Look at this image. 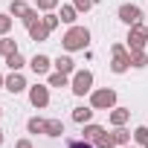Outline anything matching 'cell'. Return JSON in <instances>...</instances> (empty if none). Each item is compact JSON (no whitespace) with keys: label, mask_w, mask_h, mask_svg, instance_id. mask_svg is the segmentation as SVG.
I'll return each instance as SVG.
<instances>
[{"label":"cell","mask_w":148,"mask_h":148,"mask_svg":"<svg viewBox=\"0 0 148 148\" xmlns=\"http://www.w3.org/2000/svg\"><path fill=\"white\" fill-rule=\"evenodd\" d=\"M44 23H47V29H49V32H52V29H55V26H58V23H61V18H58V15H55V12H44Z\"/></svg>","instance_id":"obj_27"},{"label":"cell","mask_w":148,"mask_h":148,"mask_svg":"<svg viewBox=\"0 0 148 148\" xmlns=\"http://www.w3.org/2000/svg\"><path fill=\"white\" fill-rule=\"evenodd\" d=\"M44 128H47V119H41V116H32L26 122V131L29 134H44Z\"/></svg>","instance_id":"obj_22"},{"label":"cell","mask_w":148,"mask_h":148,"mask_svg":"<svg viewBox=\"0 0 148 148\" xmlns=\"http://www.w3.org/2000/svg\"><path fill=\"white\" fill-rule=\"evenodd\" d=\"M0 116H3V108H0Z\"/></svg>","instance_id":"obj_36"},{"label":"cell","mask_w":148,"mask_h":148,"mask_svg":"<svg viewBox=\"0 0 148 148\" xmlns=\"http://www.w3.org/2000/svg\"><path fill=\"white\" fill-rule=\"evenodd\" d=\"M15 148H32V142H29V139H18V142H15Z\"/></svg>","instance_id":"obj_32"},{"label":"cell","mask_w":148,"mask_h":148,"mask_svg":"<svg viewBox=\"0 0 148 148\" xmlns=\"http://www.w3.org/2000/svg\"><path fill=\"white\" fill-rule=\"evenodd\" d=\"M128 119H131V110H128V108H119V105H116V108H110V113H108V122H110L113 128L125 125Z\"/></svg>","instance_id":"obj_11"},{"label":"cell","mask_w":148,"mask_h":148,"mask_svg":"<svg viewBox=\"0 0 148 148\" xmlns=\"http://www.w3.org/2000/svg\"><path fill=\"white\" fill-rule=\"evenodd\" d=\"M29 102H32V108H47L49 105V84H35V87H29Z\"/></svg>","instance_id":"obj_7"},{"label":"cell","mask_w":148,"mask_h":148,"mask_svg":"<svg viewBox=\"0 0 148 148\" xmlns=\"http://www.w3.org/2000/svg\"><path fill=\"white\" fill-rule=\"evenodd\" d=\"M93 145H96V148H119V145H116V139H113V134H108V131H105Z\"/></svg>","instance_id":"obj_24"},{"label":"cell","mask_w":148,"mask_h":148,"mask_svg":"<svg viewBox=\"0 0 148 148\" xmlns=\"http://www.w3.org/2000/svg\"><path fill=\"white\" fill-rule=\"evenodd\" d=\"M44 134H47V136H64V122H61V119H47Z\"/></svg>","instance_id":"obj_19"},{"label":"cell","mask_w":148,"mask_h":148,"mask_svg":"<svg viewBox=\"0 0 148 148\" xmlns=\"http://www.w3.org/2000/svg\"><path fill=\"white\" fill-rule=\"evenodd\" d=\"M67 148H96V145H93V142H87V139H73Z\"/></svg>","instance_id":"obj_31"},{"label":"cell","mask_w":148,"mask_h":148,"mask_svg":"<svg viewBox=\"0 0 148 148\" xmlns=\"http://www.w3.org/2000/svg\"><path fill=\"white\" fill-rule=\"evenodd\" d=\"M35 3H38V12H52L58 6V0H35Z\"/></svg>","instance_id":"obj_29"},{"label":"cell","mask_w":148,"mask_h":148,"mask_svg":"<svg viewBox=\"0 0 148 148\" xmlns=\"http://www.w3.org/2000/svg\"><path fill=\"white\" fill-rule=\"evenodd\" d=\"M12 52H18V41H15V38H9V35H3V38H0V55L9 58Z\"/></svg>","instance_id":"obj_17"},{"label":"cell","mask_w":148,"mask_h":148,"mask_svg":"<svg viewBox=\"0 0 148 148\" xmlns=\"http://www.w3.org/2000/svg\"><path fill=\"white\" fill-rule=\"evenodd\" d=\"M35 21H38V9H29V12H26V15H23V18H21V23H23V26H26V29H29V26H32V23H35Z\"/></svg>","instance_id":"obj_28"},{"label":"cell","mask_w":148,"mask_h":148,"mask_svg":"<svg viewBox=\"0 0 148 148\" xmlns=\"http://www.w3.org/2000/svg\"><path fill=\"white\" fill-rule=\"evenodd\" d=\"M131 131H125V125H119L116 131H113V139H116V145H131Z\"/></svg>","instance_id":"obj_23"},{"label":"cell","mask_w":148,"mask_h":148,"mask_svg":"<svg viewBox=\"0 0 148 148\" xmlns=\"http://www.w3.org/2000/svg\"><path fill=\"white\" fill-rule=\"evenodd\" d=\"M145 44H148V26L134 23L128 29V49H145Z\"/></svg>","instance_id":"obj_5"},{"label":"cell","mask_w":148,"mask_h":148,"mask_svg":"<svg viewBox=\"0 0 148 148\" xmlns=\"http://www.w3.org/2000/svg\"><path fill=\"white\" fill-rule=\"evenodd\" d=\"M93 3H96V0H73V6H76L79 12H87V9H93Z\"/></svg>","instance_id":"obj_30"},{"label":"cell","mask_w":148,"mask_h":148,"mask_svg":"<svg viewBox=\"0 0 148 148\" xmlns=\"http://www.w3.org/2000/svg\"><path fill=\"white\" fill-rule=\"evenodd\" d=\"M0 148H3V131H0Z\"/></svg>","instance_id":"obj_34"},{"label":"cell","mask_w":148,"mask_h":148,"mask_svg":"<svg viewBox=\"0 0 148 148\" xmlns=\"http://www.w3.org/2000/svg\"><path fill=\"white\" fill-rule=\"evenodd\" d=\"M119 148H131V145H119Z\"/></svg>","instance_id":"obj_35"},{"label":"cell","mask_w":148,"mask_h":148,"mask_svg":"<svg viewBox=\"0 0 148 148\" xmlns=\"http://www.w3.org/2000/svg\"><path fill=\"white\" fill-rule=\"evenodd\" d=\"M12 23H15V18H12V15H6V12H0V35H9Z\"/></svg>","instance_id":"obj_25"},{"label":"cell","mask_w":148,"mask_h":148,"mask_svg":"<svg viewBox=\"0 0 148 148\" xmlns=\"http://www.w3.org/2000/svg\"><path fill=\"white\" fill-rule=\"evenodd\" d=\"M131 67H136V70L148 67V55H145V49H131Z\"/></svg>","instance_id":"obj_21"},{"label":"cell","mask_w":148,"mask_h":148,"mask_svg":"<svg viewBox=\"0 0 148 148\" xmlns=\"http://www.w3.org/2000/svg\"><path fill=\"white\" fill-rule=\"evenodd\" d=\"M90 108L93 110H110V108H116V90H110V87L90 90Z\"/></svg>","instance_id":"obj_3"},{"label":"cell","mask_w":148,"mask_h":148,"mask_svg":"<svg viewBox=\"0 0 148 148\" xmlns=\"http://www.w3.org/2000/svg\"><path fill=\"white\" fill-rule=\"evenodd\" d=\"M29 38L35 41V44H41V41H47L49 38V29H47V23H44V18H38L32 26H29Z\"/></svg>","instance_id":"obj_10"},{"label":"cell","mask_w":148,"mask_h":148,"mask_svg":"<svg viewBox=\"0 0 148 148\" xmlns=\"http://www.w3.org/2000/svg\"><path fill=\"white\" fill-rule=\"evenodd\" d=\"M29 67H32V73H35V76H49V67H52V58L49 55H32L29 58Z\"/></svg>","instance_id":"obj_8"},{"label":"cell","mask_w":148,"mask_h":148,"mask_svg":"<svg viewBox=\"0 0 148 148\" xmlns=\"http://www.w3.org/2000/svg\"><path fill=\"white\" fill-rule=\"evenodd\" d=\"M134 139H136V145H145V142H148V125L134 128Z\"/></svg>","instance_id":"obj_26"},{"label":"cell","mask_w":148,"mask_h":148,"mask_svg":"<svg viewBox=\"0 0 148 148\" xmlns=\"http://www.w3.org/2000/svg\"><path fill=\"white\" fill-rule=\"evenodd\" d=\"M58 18H61V23H67V26H73V23H76V18H79V9L73 6V3H67V6H61V12H58Z\"/></svg>","instance_id":"obj_14"},{"label":"cell","mask_w":148,"mask_h":148,"mask_svg":"<svg viewBox=\"0 0 148 148\" xmlns=\"http://www.w3.org/2000/svg\"><path fill=\"white\" fill-rule=\"evenodd\" d=\"M26 12H29L26 0H12V3H9V15H12V18H18V21H21Z\"/></svg>","instance_id":"obj_20"},{"label":"cell","mask_w":148,"mask_h":148,"mask_svg":"<svg viewBox=\"0 0 148 148\" xmlns=\"http://www.w3.org/2000/svg\"><path fill=\"white\" fill-rule=\"evenodd\" d=\"M87 44H90V29H87V26H79V23H73V26L64 32V38H61V47H64L67 52L87 49Z\"/></svg>","instance_id":"obj_1"},{"label":"cell","mask_w":148,"mask_h":148,"mask_svg":"<svg viewBox=\"0 0 148 148\" xmlns=\"http://www.w3.org/2000/svg\"><path fill=\"white\" fill-rule=\"evenodd\" d=\"M52 67H55L58 73H67V76H73V73H76V61H73L70 55H58V58L52 61Z\"/></svg>","instance_id":"obj_13"},{"label":"cell","mask_w":148,"mask_h":148,"mask_svg":"<svg viewBox=\"0 0 148 148\" xmlns=\"http://www.w3.org/2000/svg\"><path fill=\"white\" fill-rule=\"evenodd\" d=\"M26 87H29V84H26V79L21 76V73H12V76L6 79V87H3V90H9L12 96H18V93H23Z\"/></svg>","instance_id":"obj_9"},{"label":"cell","mask_w":148,"mask_h":148,"mask_svg":"<svg viewBox=\"0 0 148 148\" xmlns=\"http://www.w3.org/2000/svg\"><path fill=\"white\" fill-rule=\"evenodd\" d=\"M102 134H105V128H102V125H93V122H87V125H84V131H82V139H87V142H96Z\"/></svg>","instance_id":"obj_15"},{"label":"cell","mask_w":148,"mask_h":148,"mask_svg":"<svg viewBox=\"0 0 148 148\" xmlns=\"http://www.w3.org/2000/svg\"><path fill=\"white\" fill-rule=\"evenodd\" d=\"M93 108L90 105H79V108H73V122H79V125H87L90 119H93Z\"/></svg>","instance_id":"obj_12"},{"label":"cell","mask_w":148,"mask_h":148,"mask_svg":"<svg viewBox=\"0 0 148 148\" xmlns=\"http://www.w3.org/2000/svg\"><path fill=\"white\" fill-rule=\"evenodd\" d=\"M70 90L76 93V96H87L93 90V73L90 70H76L70 76Z\"/></svg>","instance_id":"obj_4"},{"label":"cell","mask_w":148,"mask_h":148,"mask_svg":"<svg viewBox=\"0 0 148 148\" xmlns=\"http://www.w3.org/2000/svg\"><path fill=\"white\" fill-rule=\"evenodd\" d=\"M119 21L128 23V26L142 23V9H139L136 3H122V6H119Z\"/></svg>","instance_id":"obj_6"},{"label":"cell","mask_w":148,"mask_h":148,"mask_svg":"<svg viewBox=\"0 0 148 148\" xmlns=\"http://www.w3.org/2000/svg\"><path fill=\"white\" fill-rule=\"evenodd\" d=\"M131 70V49L122 47V44H113L110 47V73L122 76V73Z\"/></svg>","instance_id":"obj_2"},{"label":"cell","mask_w":148,"mask_h":148,"mask_svg":"<svg viewBox=\"0 0 148 148\" xmlns=\"http://www.w3.org/2000/svg\"><path fill=\"white\" fill-rule=\"evenodd\" d=\"M23 64H26V58L21 55V49H18V52H12V55L6 58V67H9L12 73H21V70H23Z\"/></svg>","instance_id":"obj_18"},{"label":"cell","mask_w":148,"mask_h":148,"mask_svg":"<svg viewBox=\"0 0 148 148\" xmlns=\"http://www.w3.org/2000/svg\"><path fill=\"white\" fill-rule=\"evenodd\" d=\"M47 84L49 87H70V76H67V73H49V76H47Z\"/></svg>","instance_id":"obj_16"},{"label":"cell","mask_w":148,"mask_h":148,"mask_svg":"<svg viewBox=\"0 0 148 148\" xmlns=\"http://www.w3.org/2000/svg\"><path fill=\"white\" fill-rule=\"evenodd\" d=\"M3 87H6V79H3V76H0V90H3Z\"/></svg>","instance_id":"obj_33"},{"label":"cell","mask_w":148,"mask_h":148,"mask_svg":"<svg viewBox=\"0 0 148 148\" xmlns=\"http://www.w3.org/2000/svg\"><path fill=\"white\" fill-rule=\"evenodd\" d=\"M142 148H148V142H145V145H142Z\"/></svg>","instance_id":"obj_37"}]
</instances>
